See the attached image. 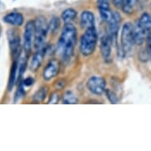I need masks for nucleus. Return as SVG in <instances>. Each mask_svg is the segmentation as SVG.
Returning a JSON list of instances; mask_svg holds the SVG:
<instances>
[{"label": "nucleus", "mask_w": 151, "mask_h": 151, "mask_svg": "<svg viewBox=\"0 0 151 151\" xmlns=\"http://www.w3.org/2000/svg\"><path fill=\"white\" fill-rule=\"evenodd\" d=\"M77 11L74 9H67L62 13V19L63 22L66 23H70L72 21L75 19V17H77Z\"/></svg>", "instance_id": "nucleus-17"}, {"label": "nucleus", "mask_w": 151, "mask_h": 151, "mask_svg": "<svg viewBox=\"0 0 151 151\" xmlns=\"http://www.w3.org/2000/svg\"><path fill=\"white\" fill-rule=\"evenodd\" d=\"M60 100V95L57 93H55L51 96V98H50L49 101V104H56Z\"/></svg>", "instance_id": "nucleus-25"}, {"label": "nucleus", "mask_w": 151, "mask_h": 151, "mask_svg": "<svg viewBox=\"0 0 151 151\" xmlns=\"http://www.w3.org/2000/svg\"><path fill=\"white\" fill-rule=\"evenodd\" d=\"M60 26V18L57 17H53L52 20L48 23V31L52 32H55Z\"/></svg>", "instance_id": "nucleus-21"}, {"label": "nucleus", "mask_w": 151, "mask_h": 151, "mask_svg": "<svg viewBox=\"0 0 151 151\" xmlns=\"http://www.w3.org/2000/svg\"><path fill=\"white\" fill-rule=\"evenodd\" d=\"M104 93H106L107 98L109 99L111 104H118L119 103V98H118L115 92H113L111 89H105Z\"/></svg>", "instance_id": "nucleus-22"}, {"label": "nucleus", "mask_w": 151, "mask_h": 151, "mask_svg": "<svg viewBox=\"0 0 151 151\" xmlns=\"http://www.w3.org/2000/svg\"><path fill=\"white\" fill-rule=\"evenodd\" d=\"M120 22H121V17L119 13L112 12L111 19L108 22V25H109L108 33L110 35L113 42H114V40H116L117 35H118L119 26H120Z\"/></svg>", "instance_id": "nucleus-9"}, {"label": "nucleus", "mask_w": 151, "mask_h": 151, "mask_svg": "<svg viewBox=\"0 0 151 151\" xmlns=\"http://www.w3.org/2000/svg\"><path fill=\"white\" fill-rule=\"evenodd\" d=\"M3 20L5 23L13 26H22L24 23V17L21 13L11 12L5 15Z\"/></svg>", "instance_id": "nucleus-12"}, {"label": "nucleus", "mask_w": 151, "mask_h": 151, "mask_svg": "<svg viewBox=\"0 0 151 151\" xmlns=\"http://www.w3.org/2000/svg\"><path fill=\"white\" fill-rule=\"evenodd\" d=\"M24 95H25V87L23 86L22 82H21L19 86L17 88V91H16V93H15L14 101L17 102L18 101H20L21 98L24 97Z\"/></svg>", "instance_id": "nucleus-23"}, {"label": "nucleus", "mask_w": 151, "mask_h": 151, "mask_svg": "<svg viewBox=\"0 0 151 151\" xmlns=\"http://www.w3.org/2000/svg\"><path fill=\"white\" fill-rule=\"evenodd\" d=\"M80 25L84 29L95 27V17L91 11L86 10L81 14Z\"/></svg>", "instance_id": "nucleus-13"}, {"label": "nucleus", "mask_w": 151, "mask_h": 151, "mask_svg": "<svg viewBox=\"0 0 151 151\" xmlns=\"http://www.w3.org/2000/svg\"><path fill=\"white\" fill-rule=\"evenodd\" d=\"M7 39L9 47L13 56H19L21 50L20 35L18 34L17 30L10 29L7 31Z\"/></svg>", "instance_id": "nucleus-7"}, {"label": "nucleus", "mask_w": 151, "mask_h": 151, "mask_svg": "<svg viewBox=\"0 0 151 151\" xmlns=\"http://www.w3.org/2000/svg\"><path fill=\"white\" fill-rule=\"evenodd\" d=\"M86 87L89 92L95 95H101L105 92L106 81L99 75H93L89 78L86 82Z\"/></svg>", "instance_id": "nucleus-5"}, {"label": "nucleus", "mask_w": 151, "mask_h": 151, "mask_svg": "<svg viewBox=\"0 0 151 151\" xmlns=\"http://www.w3.org/2000/svg\"><path fill=\"white\" fill-rule=\"evenodd\" d=\"M33 40H34V22L29 21L25 25L24 35H23V48L25 54H29L31 52Z\"/></svg>", "instance_id": "nucleus-6"}, {"label": "nucleus", "mask_w": 151, "mask_h": 151, "mask_svg": "<svg viewBox=\"0 0 151 151\" xmlns=\"http://www.w3.org/2000/svg\"><path fill=\"white\" fill-rule=\"evenodd\" d=\"M149 50H150V53H151V48H150V49H149Z\"/></svg>", "instance_id": "nucleus-27"}, {"label": "nucleus", "mask_w": 151, "mask_h": 151, "mask_svg": "<svg viewBox=\"0 0 151 151\" xmlns=\"http://www.w3.org/2000/svg\"><path fill=\"white\" fill-rule=\"evenodd\" d=\"M125 0H112V3L117 8H123Z\"/></svg>", "instance_id": "nucleus-26"}, {"label": "nucleus", "mask_w": 151, "mask_h": 151, "mask_svg": "<svg viewBox=\"0 0 151 151\" xmlns=\"http://www.w3.org/2000/svg\"><path fill=\"white\" fill-rule=\"evenodd\" d=\"M137 23L147 33L151 31V15L148 13H143Z\"/></svg>", "instance_id": "nucleus-16"}, {"label": "nucleus", "mask_w": 151, "mask_h": 151, "mask_svg": "<svg viewBox=\"0 0 151 151\" xmlns=\"http://www.w3.org/2000/svg\"><path fill=\"white\" fill-rule=\"evenodd\" d=\"M47 48H45V47H41L40 49H38L36 52L33 56L32 58L31 63H30L29 68L32 71H36L37 69H39V67L42 64L43 60L45 58V53H46Z\"/></svg>", "instance_id": "nucleus-11"}, {"label": "nucleus", "mask_w": 151, "mask_h": 151, "mask_svg": "<svg viewBox=\"0 0 151 151\" xmlns=\"http://www.w3.org/2000/svg\"><path fill=\"white\" fill-rule=\"evenodd\" d=\"M17 70H18V63L17 60H14L12 63L11 68H10V77H9V82H8V90L11 91L14 86L16 81H17Z\"/></svg>", "instance_id": "nucleus-15"}, {"label": "nucleus", "mask_w": 151, "mask_h": 151, "mask_svg": "<svg viewBox=\"0 0 151 151\" xmlns=\"http://www.w3.org/2000/svg\"><path fill=\"white\" fill-rule=\"evenodd\" d=\"M97 32L96 28L85 29V32L80 38V52L84 56H89L94 52L97 43Z\"/></svg>", "instance_id": "nucleus-2"}, {"label": "nucleus", "mask_w": 151, "mask_h": 151, "mask_svg": "<svg viewBox=\"0 0 151 151\" xmlns=\"http://www.w3.org/2000/svg\"><path fill=\"white\" fill-rule=\"evenodd\" d=\"M22 82L24 87H29L31 86H32L33 82H34V79L32 77H28L23 80Z\"/></svg>", "instance_id": "nucleus-24"}, {"label": "nucleus", "mask_w": 151, "mask_h": 151, "mask_svg": "<svg viewBox=\"0 0 151 151\" xmlns=\"http://www.w3.org/2000/svg\"><path fill=\"white\" fill-rule=\"evenodd\" d=\"M60 71V64L56 60H51L43 70V78L46 81H49L55 77Z\"/></svg>", "instance_id": "nucleus-10"}, {"label": "nucleus", "mask_w": 151, "mask_h": 151, "mask_svg": "<svg viewBox=\"0 0 151 151\" xmlns=\"http://www.w3.org/2000/svg\"><path fill=\"white\" fill-rule=\"evenodd\" d=\"M147 32L142 29L138 23L133 25V38H134V45H142L145 41Z\"/></svg>", "instance_id": "nucleus-14"}, {"label": "nucleus", "mask_w": 151, "mask_h": 151, "mask_svg": "<svg viewBox=\"0 0 151 151\" xmlns=\"http://www.w3.org/2000/svg\"><path fill=\"white\" fill-rule=\"evenodd\" d=\"M63 104H77L78 99L75 94L71 91L66 92V93L63 96Z\"/></svg>", "instance_id": "nucleus-19"}, {"label": "nucleus", "mask_w": 151, "mask_h": 151, "mask_svg": "<svg viewBox=\"0 0 151 151\" xmlns=\"http://www.w3.org/2000/svg\"><path fill=\"white\" fill-rule=\"evenodd\" d=\"M113 40L110 37V35L107 32L104 34L101 38V44H100V49L103 59L106 62H109L111 59V47L113 45Z\"/></svg>", "instance_id": "nucleus-8"}, {"label": "nucleus", "mask_w": 151, "mask_h": 151, "mask_svg": "<svg viewBox=\"0 0 151 151\" xmlns=\"http://www.w3.org/2000/svg\"><path fill=\"white\" fill-rule=\"evenodd\" d=\"M48 32V24L45 17H38L34 22V45L37 49L45 46Z\"/></svg>", "instance_id": "nucleus-4"}, {"label": "nucleus", "mask_w": 151, "mask_h": 151, "mask_svg": "<svg viewBox=\"0 0 151 151\" xmlns=\"http://www.w3.org/2000/svg\"><path fill=\"white\" fill-rule=\"evenodd\" d=\"M134 45L133 38V25L131 22H126L123 25L120 37L119 55L125 56L131 52Z\"/></svg>", "instance_id": "nucleus-3"}, {"label": "nucleus", "mask_w": 151, "mask_h": 151, "mask_svg": "<svg viewBox=\"0 0 151 151\" xmlns=\"http://www.w3.org/2000/svg\"><path fill=\"white\" fill-rule=\"evenodd\" d=\"M137 2H138V0H125L122 10L126 14H131Z\"/></svg>", "instance_id": "nucleus-20"}, {"label": "nucleus", "mask_w": 151, "mask_h": 151, "mask_svg": "<svg viewBox=\"0 0 151 151\" xmlns=\"http://www.w3.org/2000/svg\"><path fill=\"white\" fill-rule=\"evenodd\" d=\"M47 88L46 86L40 87V89H38L35 94L33 95V101L35 102H42L45 99V97H47Z\"/></svg>", "instance_id": "nucleus-18"}, {"label": "nucleus", "mask_w": 151, "mask_h": 151, "mask_svg": "<svg viewBox=\"0 0 151 151\" xmlns=\"http://www.w3.org/2000/svg\"><path fill=\"white\" fill-rule=\"evenodd\" d=\"M77 42V29L71 23H66L60 36L57 52L64 62H68L73 56Z\"/></svg>", "instance_id": "nucleus-1"}, {"label": "nucleus", "mask_w": 151, "mask_h": 151, "mask_svg": "<svg viewBox=\"0 0 151 151\" xmlns=\"http://www.w3.org/2000/svg\"><path fill=\"white\" fill-rule=\"evenodd\" d=\"M150 8H151V4H150Z\"/></svg>", "instance_id": "nucleus-28"}]
</instances>
